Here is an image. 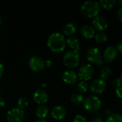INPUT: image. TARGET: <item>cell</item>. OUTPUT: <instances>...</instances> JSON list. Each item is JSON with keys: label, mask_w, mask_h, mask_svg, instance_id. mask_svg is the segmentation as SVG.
Wrapping results in <instances>:
<instances>
[{"label": "cell", "mask_w": 122, "mask_h": 122, "mask_svg": "<svg viewBox=\"0 0 122 122\" xmlns=\"http://www.w3.org/2000/svg\"><path fill=\"white\" fill-rule=\"evenodd\" d=\"M100 11V6L98 2L89 1L83 4L81 8V14L88 18L96 17Z\"/></svg>", "instance_id": "obj_2"}, {"label": "cell", "mask_w": 122, "mask_h": 122, "mask_svg": "<svg viewBox=\"0 0 122 122\" xmlns=\"http://www.w3.org/2000/svg\"><path fill=\"white\" fill-rule=\"evenodd\" d=\"M95 40L98 43H104L107 40V35L103 32H99L94 35Z\"/></svg>", "instance_id": "obj_24"}, {"label": "cell", "mask_w": 122, "mask_h": 122, "mask_svg": "<svg viewBox=\"0 0 122 122\" xmlns=\"http://www.w3.org/2000/svg\"><path fill=\"white\" fill-rule=\"evenodd\" d=\"M5 106V101L3 98L0 97V108H2Z\"/></svg>", "instance_id": "obj_33"}, {"label": "cell", "mask_w": 122, "mask_h": 122, "mask_svg": "<svg viewBox=\"0 0 122 122\" xmlns=\"http://www.w3.org/2000/svg\"><path fill=\"white\" fill-rule=\"evenodd\" d=\"M94 74V69L92 64H84L79 69L78 71V78L81 81H86L90 80Z\"/></svg>", "instance_id": "obj_5"}, {"label": "cell", "mask_w": 122, "mask_h": 122, "mask_svg": "<svg viewBox=\"0 0 122 122\" xmlns=\"http://www.w3.org/2000/svg\"><path fill=\"white\" fill-rule=\"evenodd\" d=\"M66 43L72 49V51L78 52L80 50V44L77 38L74 36H70L66 40Z\"/></svg>", "instance_id": "obj_16"}, {"label": "cell", "mask_w": 122, "mask_h": 122, "mask_svg": "<svg viewBox=\"0 0 122 122\" xmlns=\"http://www.w3.org/2000/svg\"><path fill=\"white\" fill-rule=\"evenodd\" d=\"M81 34L85 39H92L95 35V30L92 26L84 25L81 29Z\"/></svg>", "instance_id": "obj_15"}, {"label": "cell", "mask_w": 122, "mask_h": 122, "mask_svg": "<svg viewBox=\"0 0 122 122\" xmlns=\"http://www.w3.org/2000/svg\"><path fill=\"white\" fill-rule=\"evenodd\" d=\"M4 66L0 63V78L3 76V74H4Z\"/></svg>", "instance_id": "obj_32"}, {"label": "cell", "mask_w": 122, "mask_h": 122, "mask_svg": "<svg viewBox=\"0 0 122 122\" xmlns=\"http://www.w3.org/2000/svg\"><path fill=\"white\" fill-rule=\"evenodd\" d=\"M103 57L104 61L108 63H111L115 61L117 57V51L116 48L113 46H108L103 54Z\"/></svg>", "instance_id": "obj_11"}, {"label": "cell", "mask_w": 122, "mask_h": 122, "mask_svg": "<svg viewBox=\"0 0 122 122\" xmlns=\"http://www.w3.org/2000/svg\"><path fill=\"white\" fill-rule=\"evenodd\" d=\"M83 104L86 110L90 112H95L101 108L102 101L98 97L92 95L86 97L84 100Z\"/></svg>", "instance_id": "obj_4"}, {"label": "cell", "mask_w": 122, "mask_h": 122, "mask_svg": "<svg viewBox=\"0 0 122 122\" xmlns=\"http://www.w3.org/2000/svg\"><path fill=\"white\" fill-rule=\"evenodd\" d=\"M63 61L64 65L67 68L69 69L76 68L79 64V61H80L79 54L77 51H72V50L69 51L65 54Z\"/></svg>", "instance_id": "obj_3"}, {"label": "cell", "mask_w": 122, "mask_h": 122, "mask_svg": "<svg viewBox=\"0 0 122 122\" xmlns=\"http://www.w3.org/2000/svg\"><path fill=\"white\" fill-rule=\"evenodd\" d=\"M112 71L109 66H105V67L102 68L100 71L101 79L104 81V80L109 79L112 76Z\"/></svg>", "instance_id": "obj_20"}, {"label": "cell", "mask_w": 122, "mask_h": 122, "mask_svg": "<svg viewBox=\"0 0 122 122\" xmlns=\"http://www.w3.org/2000/svg\"><path fill=\"white\" fill-rule=\"evenodd\" d=\"M122 87H119V88H117V89H116V94H117V96L119 98V99H121L122 97Z\"/></svg>", "instance_id": "obj_29"}, {"label": "cell", "mask_w": 122, "mask_h": 122, "mask_svg": "<svg viewBox=\"0 0 122 122\" xmlns=\"http://www.w3.org/2000/svg\"><path fill=\"white\" fill-rule=\"evenodd\" d=\"M28 104H29V99L26 97H20L18 100V102H17L18 107L20 109H23L26 108L28 106Z\"/></svg>", "instance_id": "obj_23"}, {"label": "cell", "mask_w": 122, "mask_h": 122, "mask_svg": "<svg viewBox=\"0 0 122 122\" xmlns=\"http://www.w3.org/2000/svg\"><path fill=\"white\" fill-rule=\"evenodd\" d=\"M117 4L116 0H102L100 1V5L107 10L113 9Z\"/></svg>", "instance_id": "obj_19"}, {"label": "cell", "mask_w": 122, "mask_h": 122, "mask_svg": "<svg viewBox=\"0 0 122 122\" xmlns=\"http://www.w3.org/2000/svg\"><path fill=\"white\" fill-rule=\"evenodd\" d=\"M0 92H1V86H0Z\"/></svg>", "instance_id": "obj_38"}, {"label": "cell", "mask_w": 122, "mask_h": 122, "mask_svg": "<svg viewBox=\"0 0 122 122\" xmlns=\"http://www.w3.org/2000/svg\"><path fill=\"white\" fill-rule=\"evenodd\" d=\"M66 114V111L65 108L62 106H56L51 112V117L56 120H61L65 117Z\"/></svg>", "instance_id": "obj_14"}, {"label": "cell", "mask_w": 122, "mask_h": 122, "mask_svg": "<svg viewBox=\"0 0 122 122\" xmlns=\"http://www.w3.org/2000/svg\"><path fill=\"white\" fill-rule=\"evenodd\" d=\"M93 28L96 29L97 31H102L106 29L108 26V22L103 16H97L93 20Z\"/></svg>", "instance_id": "obj_13"}, {"label": "cell", "mask_w": 122, "mask_h": 122, "mask_svg": "<svg viewBox=\"0 0 122 122\" xmlns=\"http://www.w3.org/2000/svg\"><path fill=\"white\" fill-rule=\"evenodd\" d=\"M36 122H47V121H46V120H44V119H39V120L36 121Z\"/></svg>", "instance_id": "obj_36"}, {"label": "cell", "mask_w": 122, "mask_h": 122, "mask_svg": "<svg viewBox=\"0 0 122 122\" xmlns=\"http://www.w3.org/2000/svg\"><path fill=\"white\" fill-rule=\"evenodd\" d=\"M91 122H104L103 120H102L101 119H92Z\"/></svg>", "instance_id": "obj_34"}, {"label": "cell", "mask_w": 122, "mask_h": 122, "mask_svg": "<svg viewBox=\"0 0 122 122\" xmlns=\"http://www.w3.org/2000/svg\"><path fill=\"white\" fill-rule=\"evenodd\" d=\"M46 87V84H41V89H44Z\"/></svg>", "instance_id": "obj_35"}, {"label": "cell", "mask_w": 122, "mask_h": 122, "mask_svg": "<svg viewBox=\"0 0 122 122\" xmlns=\"http://www.w3.org/2000/svg\"><path fill=\"white\" fill-rule=\"evenodd\" d=\"M29 68L34 72H41L45 67L43 59L37 56H33L29 59Z\"/></svg>", "instance_id": "obj_8"}, {"label": "cell", "mask_w": 122, "mask_h": 122, "mask_svg": "<svg viewBox=\"0 0 122 122\" xmlns=\"http://www.w3.org/2000/svg\"><path fill=\"white\" fill-rule=\"evenodd\" d=\"M74 122H87L86 119L81 115H76L74 117Z\"/></svg>", "instance_id": "obj_26"}, {"label": "cell", "mask_w": 122, "mask_h": 122, "mask_svg": "<svg viewBox=\"0 0 122 122\" xmlns=\"http://www.w3.org/2000/svg\"><path fill=\"white\" fill-rule=\"evenodd\" d=\"M76 31V26L74 23H69L66 24L63 29V33L66 36L73 35Z\"/></svg>", "instance_id": "obj_18"}, {"label": "cell", "mask_w": 122, "mask_h": 122, "mask_svg": "<svg viewBox=\"0 0 122 122\" xmlns=\"http://www.w3.org/2000/svg\"><path fill=\"white\" fill-rule=\"evenodd\" d=\"M107 122H122V116L119 114H112L107 118Z\"/></svg>", "instance_id": "obj_25"}, {"label": "cell", "mask_w": 122, "mask_h": 122, "mask_svg": "<svg viewBox=\"0 0 122 122\" xmlns=\"http://www.w3.org/2000/svg\"><path fill=\"white\" fill-rule=\"evenodd\" d=\"M66 39L63 34L55 32L51 34L47 39V46L54 53H59L64 51L66 46Z\"/></svg>", "instance_id": "obj_1"}, {"label": "cell", "mask_w": 122, "mask_h": 122, "mask_svg": "<svg viewBox=\"0 0 122 122\" xmlns=\"http://www.w3.org/2000/svg\"><path fill=\"white\" fill-rule=\"evenodd\" d=\"M112 84L114 87H117V88H119V87H121V85H122V79L121 78H119V79H115L113 80L112 81Z\"/></svg>", "instance_id": "obj_27"}, {"label": "cell", "mask_w": 122, "mask_h": 122, "mask_svg": "<svg viewBox=\"0 0 122 122\" xmlns=\"http://www.w3.org/2000/svg\"><path fill=\"white\" fill-rule=\"evenodd\" d=\"M25 117V113L23 109L14 108L7 112L6 118L9 122H22Z\"/></svg>", "instance_id": "obj_7"}, {"label": "cell", "mask_w": 122, "mask_h": 122, "mask_svg": "<svg viewBox=\"0 0 122 122\" xmlns=\"http://www.w3.org/2000/svg\"><path fill=\"white\" fill-rule=\"evenodd\" d=\"M1 23H2V19H1V17L0 16V26H1Z\"/></svg>", "instance_id": "obj_37"}, {"label": "cell", "mask_w": 122, "mask_h": 122, "mask_svg": "<svg viewBox=\"0 0 122 122\" xmlns=\"http://www.w3.org/2000/svg\"><path fill=\"white\" fill-rule=\"evenodd\" d=\"M77 90L79 93H86L89 90V85L86 81H81L77 86Z\"/></svg>", "instance_id": "obj_22"}, {"label": "cell", "mask_w": 122, "mask_h": 122, "mask_svg": "<svg viewBox=\"0 0 122 122\" xmlns=\"http://www.w3.org/2000/svg\"><path fill=\"white\" fill-rule=\"evenodd\" d=\"M63 81L68 84H75L78 81V75L72 70H66L62 75Z\"/></svg>", "instance_id": "obj_12"}, {"label": "cell", "mask_w": 122, "mask_h": 122, "mask_svg": "<svg viewBox=\"0 0 122 122\" xmlns=\"http://www.w3.org/2000/svg\"><path fill=\"white\" fill-rule=\"evenodd\" d=\"M106 88H107V84L105 81L101 79H98L92 82L90 89L94 94H100L105 91Z\"/></svg>", "instance_id": "obj_9"}, {"label": "cell", "mask_w": 122, "mask_h": 122, "mask_svg": "<svg viewBox=\"0 0 122 122\" xmlns=\"http://www.w3.org/2000/svg\"><path fill=\"white\" fill-rule=\"evenodd\" d=\"M116 49H117V51H119V53H122V41H120V42L118 44V45L117 46V48H116Z\"/></svg>", "instance_id": "obj_30"}, {"label": "cell", "mask_w": 122, "mask_h": 122, "mask_svg": "<svg viewBox=\"0 0 122 122\" xmlns=\"http://www.w3.org/2000/svg\"><path fill=\"white\" fill-rule=\"evenodd\" d=\"M33 99L34 101L40 105H43L46 104L49 99V95L48 94L45 92L44 89H37L33 95Z\"/></svg>", "instance_id": "obj_10"}, {"label": "cell", "mask_w": 122, "mask_h": 122, "mask_svg": "<svg viewBox=\"0 0 122 122\" xmlns=\"http://www.w3.org/2000/svg\"><path fill=\"white\" fill-rule=\"evenodd\" d=\"M44 66L48 68H50L53 66V61L50 59H47L46 61H44Z\"/></svg>", "instance_id": "obj_28"}, {"label": "cell", "mask_w": 122, "mask_h": 122, "mask_svg": "<svg viewBox=\"0 0 122 122\" xmlns=\"http://www.w3.org/2000/svg\"><path fill=\"white\" fill-rule=\"evenodd\" d=\"M86 59L89 62L96 64L98 66H102L104 64V61L102 58L100 51L96 47L90 48L87 51Z\"/></svg>", "instance_id": "obj_6"}, {"label": "cell", "mask_w": 122, "mask_h": 122, "mask_svg": "<svg viewBox=\"0 0 122 122\" xmlns=\"http://www.w3.org/2000/svg\"><path fill=\"white\" fill-rule=\"evenodd\" d=\"M117 16H118V19L120 21H122V8L121 7L118 11V14H117Z\"/></svg>", "instance_id": "obj_31"}, {"label": "cell", "mask_w": 122, "mask_h": 122, "mask_svg": "<svg viewBox=\"0 0 122 122\" xmlns=\"http://www.w3.org/2000/svg\"><path fill=\"white\" fill-rule=\"evenodd\" d=\"M84 97L79 93H74L71 97V102L75 105H80L84 102Z\"/></svg>", "instance_id": "obj_21"}, {"label": "cell", "mask_w": 122, "mask_h": 122, "mask_svg": "<svg viewBox=\"0 0 122 122\" xmlns=\"http://www.w3.org/2000/svg\"><path fill=\"white\" fill-rule=\"evenodd\" d=\"M49 114V109L45 105H40L36 111V115L39 119H44Z\"/></svg>", "instance_id": "obj_17"}]
</instances>
